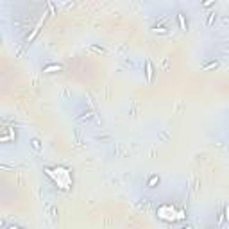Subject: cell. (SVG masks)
I'll use <instances>...</instances> for the list:
<instances>
[{"label":"cell","instance_id":"2","mask_svg":"<svg viewBox=\"0 0 229 229\" xmlns=\"http://www.w3.org/2000/svg\"><path fill=\"white\" fill-rule=\"evenodd\" d=\"M145 75H147V82L154 81V68H152V63H150L149 59L145 61Z\"/></svg>","mask_w":229,"mask_h":229},{"label":"cell","instance_id":"11","mask_svg":"<svg viewBox=\"0 0 229 229\" xmlns=\"http://www.w3.org/2000/svg\"><path fill=\"white\" fill-rule=\"evenodd\" d=\"M91 50H95V52H100V54H104L106 50L102 49V47H97V45H91Z\"/></svg>","mask_w":229,"mask_h":229},{"label":"cell","instance_id":"4","mask_svg":"<svg viewBox=\"0 0 229 229\" xmlns=\"http://www.w3.org/2000/svg\"><path fill=\"white\" fill-rule=\"evenodd\" d=\"M59 70H63V66H61V64H49V66H45V68H43L45 73H52V72H59Z\"/></svg>","mask_w":229,"mask_h":229},{"label":"cell","instance_id":"14","mask_svg":"<svg viewBox=\"0 0 229 229\" xmlns=\"http://www.w3.org/2000/svg\"><path fill=\"white\" fill-rule=\"evenodd\" d=\"M181 229H192V226H183Z\"/></svg>","mask_w":229,"mask_h":229},{"label":"cell","instance_id":"6","mask_svg":"<svg viewBox=\"0 0 229 229\" xmlns=\"http://www.w3.org/2000/svg\"><path fill=\"white\" fill-rule=\"evenodd\" d=\"M220 66V63L218 61H209V63H206L204 66H202V70L206 72V70H213V68H218Z\"/></svg>","mask_w":229,"mask_h":229},{"label":"cell","instance_id":"15","mask_svg":"<svg viewBox=\"0 0 229 229\" xmlns=\"http://www.w3.org/2000/svg\"><path fill=\"white\" fill-rule=\"evenodd\" d=\"M208 229H211V227H208Z\"/></svg>","mask_w":229,"mask_h":229},{"label":"cell","instance_id":"7","mask_svg":"<svg viewBox=\"0 0 229 229\" xmlns=\"http://www.w3.org/2000/svg\"><path fill=\"white\" fill-rule=\"evenodd\" d=\"M157 183H159V175H156V174H154V175H150V177H149V183H147V186H149V188H154Z\"/></svg>","mask_w":229,"mask_h":229},{"label":"cell","instance_id":"5","mask_svg":"<svg viewBox=\"0 0 229 229\" xmlns=\"http://www.w3.org/2000/svg\"><path fill=\"white\" fill-rule=\"evenodd\" d=\"M177 21H179V27L183 29V30H186L188 29V23H186V18L183 13H177Z\"/></svg>","mask_w":229,"mask_h":229},{"label":"cell","instance_id":"1","mask_svg":"<svg viewBox=\"0 0 229 229\" xmlns=\"http://www.w3.org/2000/svg\"><path fill=\"white\" fill-rule=\"evenodd\" d=\"M45 172H47V175H49V177H52L54 181H56L59 188L68 190V188L72 186L70 172L66 170V168H63V166H57V168H45Z\"/></svg>","mask_w":229,"mask_h":229},{"label":"cell","instance_id":"13","mask_svg":"<svg viewBox=\"0 0 229 229\" xmlns=\"http://www.w3.org/2000/svg\"><path fill=\"white\" fill-rule=\"evenodd\" d=\"M213 4H215L213 0H208V2H204V4H202V6H204V7H209V6H213Z\"/></svg>","mask_w":229,"mask_h":229},{"label":"cell","instance_id":"8","mask_svg":"<svg viewBox=\"0 0 229 229\" xmlns=\"http://www.w3.org/2000/svg\"><path fill=\"white\" fill-rule=\"evenodd\" d=\"M30 147L40 152V150H41V142H40L38 138H30Z\"/></svg>","mask_w":229,"mask_h":229},{"label":"cell","instance_id":"3","mask_svg":"<svg viewBox=\"0 0 229 229\" xmlns=\"http://www.w3.org/2000/svg\"><path fill=\"white\" fill-rule=\"evenodd\" d=\"M43 20H45V18H41V20L38 21V25H36V27L32 29V32H30V34L27 36V43H30V41H32V40L36 38V34L40 32V29H41V25H43Z\"/></svg>","mask_w":229,"mask_h":229},{"label":"cell","instance_id":"9","mask_svg":"<svg viewBox=\"0 0 229 229\" xmlns=\"http://www.w3.org/2000/svg\"><path fill=\"white\" fill-rule=\"evenodd\" d=\"M215 18H217V14H215V13H208V21H206L208 27H211V25H213Z\"/></svg>","mask_w":229,"mask_h":229},{"label":"cell","instance_id":"10","mask_svg":"<svg viewBox=\"0 0 229 229\" xmlns=\"http://www.w3.org/2000/svg\"><path fill=\"white\" fill-rule=\"evenodd\" d=\"M222 213H224V218L229 222V204H226V206H224V211H222Z\"/></svg>","mask_w":229,"mask_h":229},{"label":"cell","instance_id":"12","mask_svg":"<svg viewBox=\"0 0 229 229\" xmlns=\"http://www.w3.org/2000/svg\"><path fill=\"white\" fill-rule=\"evenodd\" d=\"M154 30H156V32H163V34L165 32H168V29L166 27H154Z\"/></svg>","mask_w":229,"mask_h":229}]
</instances>
